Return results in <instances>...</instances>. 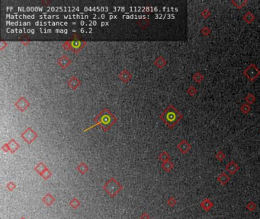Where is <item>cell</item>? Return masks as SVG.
<instances>
[{
    "label": "cell",
    "instance_id": "cell-17",
    "mask_svg": "<svg viewBox=\"0 0 260 219\" xmlns=\"http://www.w3.org/2000/svg\"><path fill=\"white\" fill-rule=\"evenodd\" d=\"M174 167V164H173V162H171L170 161H166V162L162 163V168L166 172H170L173 169Z\"/></svg>",
    "mask_w": 260,
    "mask_h": 219
},
{
    "label": "cell",
    "instance_id": "cell-25",
    "mask_svg": "<svg viewBox=\"0 0 260 219\" xmlns=\"http://www.w3.org/2000/svg\"><path fill=\"white\" fill-rule=\"evenodd\" d=\"M77 169H78L79 172H80L81 174H85V172L88 171V166L85 163H81L80 164L78 165Z\"/></svg>",
    "mask_w": 260,
    "mask_h": 219
},
{
    "label": "cell",
    "instance_id": "cell-22",
    "mask_svg": "<svg viewBox=\"0 0 260 219\" xmlns=\"http://www.w3.org/2000/svg\"><path fill=\"white\" fill-rule=\"evenodd\" d=\"M240 111L241 112L244 114H248V113L251 111V107H250V105L246 103L243 104L240 106Z\"/></svg>",
    "mask_w": 260,
    "mask_h": 219
},
{
    "label": "cell",
    "instance_id": "cell-18",
    "mask_svg": "<svg viewBox=\"0 0 260 219\" xmlns=\"http://www.w3.org/2000/svg\"><path fill=\"white\" fill-rule=\"evenodd\" d=\"M231 3L234 5V7H236V9H240L242 8H243L248 3V1H240V0H238V1H231Z\"/></svg>",
    "mask_w": 260,
    "mask_h": 219
},
{
    "label": "cell",
    "instance_id": "cell-32",
    "mask_svg": "<svg viewBox=\"0 0 260 219\" xmlns=\"http://www.w3.org/2000/svg\"><path fill=\"white\" fill-rule=\"evenodd\" d=\"M22 44H24V45H27V44H29V41H23V43H22Z\"/></svg>",
    "mask_w": 260,
    "mask_h": 219
},
{
    "label": "cell",
    "instance_id": "cell-10",
    "mask_svg": "<svg viewBox=\"0 0 260 219\" xmlns=\"http://www.w3.org/2000/svg\"><path fill=\"white\" fill-rule=\"evenodd\" d=\"M67 85L70 89L75 91L81 85V81L79 80V78H77V76L73 75L70 77V79L68 80Z\"/></svg>",
    "mask_w": 260,
    "mask_h": 219
},
{
    "label": "cell",
    "instance_id": "cell-21",
    "mask_svg": "<svg viewBox=\"0 0 260 219\" xmlns=\"http://www.w3.org/2000/svg\"><path fill=\"white\" fill-rule=\"evenodd\" d=\"M159 158L161 161H162V163L166 162V161H169L170 159V155L169 154L168 152H162L160 153V156H159Z\"/></svg>",
    "mask_w": 260,
    "mask_h": 219
},
{
    "label": "cell",
    "instance_id": "cell-7",
    "mask_svg": "<svg viewBox=\"0 0 260 219\" xmlns=\"http://www.w3.org/2000/svg\"><path fill=\"white\" fill-rule=\"evenodd\" d=\"M15 106L21 112H24L30 106V103L24 97H21L19 99H18L17 101L15 103Z\"/></svg>",
    "mask_w": 260,
    "mask_h": 219
},
{
    "label": "cell",
    "instance_id": "cell-4",
    "mask_svg": "<svg viewBox=\"0 0 260 219\" xmlns=\"http://www.w3.org/2000/svg\"><path fill=\"white\" fill-rule=\"evenodd\" d=\"M243 75L249 79V82H253L260 75V69L255 64L251 63L243 71Z\"/></svg>",
    "mask_w": 260,
    "mask_h": 219
},
{
    "label": "cell",
    "instance_id": "cell-6",
    "mask_svg": "<svg viewBox=\"0 0 260 219\" xmlns=\"http://www.w3.org/2000/svg\"><path fill=\"white\" fill-rule=\"evenodd\" d=\"M19 144L17 143L16 141V139H12L11 141L8 142V143L5 144L4 146H2V150L4 151V152H11V153H15V152L17 151L18 148H19Z\"/></svg>",
    "mask_w": 260,
    "mask_h": 219
},
{
    "label": "cell",
    "instance_id": "cell-30",
    "mask_svg": "<svg viewBox=\"0 0 260 219\" xmlns=\"http://www.w3.org/2000/svg\"><path fill=\"white\" fill-rule=\"evenodd\" d=\"M168 202L169 206H171V207H173V206L176 205V203H177V201H176V199H174L173 197H170L169 199L168 202Z\"/></svg>",
    "mask_w": 260,
    "mask_h": 219
},
{
    "label": "cell",
    "instance_id": "cell-24",
    "mask_svg": "<svg viewBox=\"0 0 260 219\" xmlns=\"http://www.w3.org/2000/svg\"><path fill=\"white\" fill-rule=\"evenodd\" d=\"M215 158H216L218 161H223V160L226 158L225 153L222 152V151H219V152H217L216 154H215Z\"/></svg>",
    "mask_w": 260,
    "mask_h": 219
},
{
    "label": "cell",
    "instance_id": "cell-26",
    "mask_svg": "<svg viewBox=\"0 0 260 219\" xmlns=\"http://www.w3.org/2000/svg\"><path fill=\"white\" fill-rule=\"evenodd\" d=\"M246 207V208L249 211V212H254V211H256V208H257V205H256L255 202L250 201V202H249L247 203Z\"/></svg>",
    "mask_w": 260,
    "mask_h": 219
},
{
    "label": "cell",
    "instance_id": "cell-29",
    "mask_svg": "<svg viewBox=\"0 0 260 219\" xmlns=\"http://www.w3.org/2000/svg\"><path fill=\"white\" fill-rule=\"evenodd\" d=\"M201 32L204 36H209L211 34V29L208 27H204V28L201 29Z\"/></svg>",
    "mask_w": 260,
    "mask_h": 219
},
{
    "label": "cell",
    "instance_id": "cell-13",
    "mask_svg": "<svg viewBox=\"0 0 260 219\" xmlns=\"http://www.w3.org/2000/svg\"><path fill=\"white\" fill-rule=\"evenodd\" d=\"M214 202H212L211 200L208 198H205L204 199H203L200 203V207H201L204 211L205 212H209V211L213 207H214Z\"/></svg>",
    "mask_w": 260,
    "mask_h": 219
},
{
    "label": "cell",
    "instance_id": "cell-14",
    "mask_svg": "<svg viewBox=\"0 0 260 219\" xmlns=\"http://www.w3.org/2000/svg\"><path fill=\"white\" fill-rule=\"evenodd\" d=\"M217 180L220 183V184L221 186H225V185H227L230 182V178L229 176L226 174V173L223 172V173H221V174H220L217 176Z\"/></svg>",
    "mask_w": 260,
    "mask_h": 219
},
{
    "label": "cell",
    "instance_id": "cell-8",
    "mask_svg": "<svg viewBox=\"0 0 260 219\" xmlns=\"http://www.w3.org/2000/svg\"><path fill=\"white\" fill-rule=\"evenodd\" d=\"M177 148L181 154H186L190 151L192 148V146L186 140L183 139L177 145Z\"/></svg>",
    "mask_w": 260,
    "mask_h": 219
},
{
    "label": "cell",
    "instance_id": "cell-27",
    "mask_svg": "<svg viewBox=\"0 0 260 219\" xmlns=\"http://www.w3.org/2000/svg\"><path fill=\"white\" fill-rule=\"evenodd\" d=\"M197 92H198V90L194 86H190L187 90V94L191 97H195L196 95Z\"/></svg>",
    "mask_w": 260,
    "mask_h": 219
},
{
    "label": "cell",
    "instance_id": "cell-5",
    "mask_svg": "<svg viewBox=\"0 0 260 219\" xmlns=\"http://www.w3.org/2000/svg\"><path fill=\"white\" fill-rule=\"evenodd\" d=\"M21 136H22V139H24L26 142H28V144H31L35 141V139H37V132L33 130L32 128L28 127V128H27L26 130H24V132H22Z\"/></svg>",
    "mask_w": 260,
    "mask_h": 219
},
{
    "label": "cell",
    "instance_id": "cell-28",
    "mask_svg": "<svg viewBox=\"0 0 260 219\" xmlns=\"http://www.w3.org/2000/svg\"><path fill=\"white\" fill-rule=\"evenodd\" d=\"M211 15V11L208 9H204L203 11H201V16L204 18H205V19H207V18L210 17Z\"/></svg>",
    "mask_w": 260,
    "mask_h": 219
},
{
    "label": "cell",
    "instance_id": "cell-23",
    "mask_svg": "<svg viewBox=\"0 0 260 219\" xmlns=\"http://www.w3.org/2000/svg\"><path fill=\"white\" fill-rule=\"evenodd\" d=\"M35 170H36V171L38 172V173L41 175V174H43L45 170H46L47 167H46V166L44 165V163H40V164H37V166H36V167H35Z\"/></svg>",
    "mask_w": 260,
    "mask_h": 219
},
{
    "label": "cell",
    "instance_id": "cell-2",
    "mask_svg": "<svg viewBox=\"0 0 260 219\" xmlns=\"http://www.w3.org/2000/svg\"><path fill=\"white\" fill-rule=\"evenodd\" d=\"M182 118V113H180L173 104H169L160 116V119L169 129L174 128Z\"/></svg>",
    "mask_w": 260,
    "mask_h": 219
},
{
    "label": "cell",
    "instance_id": "cell-16",
    "mask_svg": "<svg viewBox=\"0 0 260 219\" xmlns=\"http://www.w3.org/2000/svg\"><path fill=\"white\" fill-rule=\"evenodd\" d=\"M243 19L246 23L249 24H251L252 22L255 20V15L252 13L251 11H248V12H246V13L243 15Z\"/></svg>",
    "mask_w": 260,
    "mask_h": 219
},
{
    "label": "cell",
    "instance_id": "cell-12",
    "mask_svg": "<svg viewBox=\"0 0 260 219\" xmlns=\"http://www.w3.org/2000/svg\"><path fill=\"white\" fill-rule=\"evenodd\" d=\"M118 78L121 82L125 83H127L128 82L131 80L132 78V74L130 71H128L127 69H123L121 72H120V74L118 75Z\"/></svg>",
    "mask_w": 260,
    "mask_h": 219
},
{
    "label": "cell",
    "instance_id": "cell-15",
    "mask_svg": "<svg viewBox=\"0 0 260 219\" xmlns=\"http://www.w3.org/2000/svg\"><path fill=\"white\" fill-rule=\"evenodd\" d=\"M154 65L156 67L160 68V69H162V68L165 67L166 65V59L164 58L162 56H160V57L156 59L155 61H154Z\"/></svg>",
    "mask_w": 260,
    "mask_h": 219
},
{
    "label": "cell",
    "instance_id": "cell-1",
    "mask_svg": "<svg viewBox=\"0 0 260 219\" xmlns=\"http://www.w3.org/2000/svg\"><path fill=\"white\" fill-rule=\"evenodd\" d=\"M117 121H118V118L108 109L104 108L93 119V122H95L94 125L90 126L89 128L85 129L84 131L85 132V131H88L90 129L93 128L95 126H99L102 129V130L104 132H107L108 129L112 128V126Z\"/></svg>",
    "mask_w": 260,
    "mask_h": 219
},
{
    "label": "cell",
    "instance_id": "cell-33",
    "mask_svg": "<svg viewBox=\"0 0 260 219\" xmlns=\"http://www.w3.org/2000/svg\"><path fill=\"white\" fill-rule=\"evenodd\" d=\"M259 132H260V129H259Z\"/></svg>",
    "mask_w": 260,
    "mask_h": 219
},
{
    "label": "cell",
    "instance_id": "cell-11",
    "mask_svg": "<svg viewBox=\"0 0 260 219\" xmlns=\"http://www.w3.org/2000/svg\"><path fill=\"white\" fill-rule=\"evenodd\" d=\"M225 170L230 174L234 175V174H236V173L238 172V170H240V167H239L238 164H237L235 161H230L228 164L226 165Z\"/></svg>",
    "mask_w": 260,
    "mask_h": 219
},
{
    "label": "cell",
    "instance_id": "cell-19",
    "mask_svg": "<svg viewBox=\"0 0 260 219\" xmlns=\"http://www.w3.org/2000/svg\"><path fill=\"white\" fill-rule=\"evenodd\" d=\"M204 78V76L201 72H195L192 75L193 80L195 81L196 83H198V84H201V82L203 81Z\"/></svg>",
    "mask_w": 260,
    "mask_h": 219
},
{
    "label": "cell",
    "instance_id": "cell-3",
    "mask_svg": "<svg viewBox=\"0 0 260 219\" xmlns=\"http://www.w3.org/2000/svg\"><path fill=\"white\" fill-rule=\"evenodd\" d=\"M86 44L87 43L85 40H81L79 37H78V36L77 37L74 36V37H72L71 40L64 42L63 44V47L64 48L65 50L72 51L74 53L77 54L83 50V48Z\"/></svg>",
    "mask_w": 260,
    "mask_h": 219
},
{
    "label": "cell",
    "instance_id": "cell-31",
    "mask_svg": "<svg viewBox=\"0 0 260 219\" xmlns=\"http://www.w3.org/2000/svg\"><path fill=\"white\" fill-rule=\"evenodd\" d=\"M7 46V43H5V42H4V41H2L1 42V50H3V49H4L5 48V46Z\"/></svg>",
    "mask_w": 260,
    "mask_h": 219
},
{
    "label": "cell",
    "instance_id": "cell-9",
    "mask_svg": "<svg viewBox=\"0 0 260 219\" xmlns=\"http://www.w3.org/2000/svg\"><path fill=\"white\" fill-rule=\"evenodd\" d=\"M72 60L70 59L66 55H63L57 59V64L62 68V69H66L71 65Z\"/></svg>",
    "mask_w": 260,
    "mask_h": 219
},
{
    "label": "cell",
    "instance_id": "cell-20",
    "mask_svg": "<svg viewBox=\"0 0 260 219\" xmlns=\"http://www.w3.org/2000/svg\"><path fill=\"white\" fill-rule=\"evenodd\" d=\"M256 97H255V95H253V94L251 93L248 94L246 95V97L245 98V100H246V104H249V105H250V104H253L254 103L256 102Z\"/></svg>",
    "mask_w": 260,
    "mask_h": 219
}]
</instances>
